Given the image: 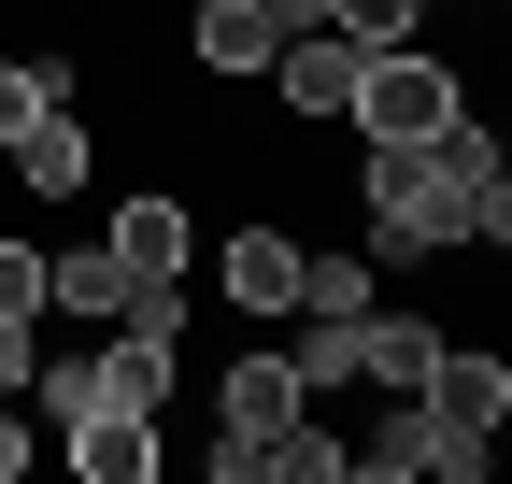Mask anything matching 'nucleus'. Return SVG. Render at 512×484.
Here are the masks:
<instances>
[{
	"label": "nucleus",
	"mask_w": 512,
	"mask_h": 484,
	"mask_svg": "<svg viewBox=\"0 0 512 484\" xmlns=\"http://www.w3.org/2000/svg\"><path fill=\"white\" fill-rule=\"evenodd\" d=\"M441 242H512V171L484 114L427 143H370V257H441Z\"/></svg>",
	"instance_id": "nucleus-1"
},
{
	"label": "nucleus",
	"mask_w": 512,
	"mask_h": 484,
	"mask_svg": "<svg viewBox=\"0 0 512 484\" xmlns=\"http://www.w3.org/2000/svg\"><path fill=\"white\" fill-rule=\"evenodd\" d=\"M456 114H470L456 57H427V43H370V57H356L342 129H370V143H427V129H456Z\"/></svg>",
	"instance_id": "nucleus-2"
},
{
	"label": "nucleus",
	"mask_w": 512,
	"mask_h": 484,
	"mask_svg": "<svg viewBox=\"0 0 512 484\" xmlns=\"http://www.w3.org/2000/svg\"><path fill=\"white\" fill-rule=\"evenodd\" d=\"M413 413H427V428L456 442V470L484 484V456H498V428H512V371H498L484 342H441L427 371H413Z\"/></svg>",
	"instance_id": "nucleus-3"
},
{
	"label": "nucleus",
	"mask_w": 512,
	"mask_h": 484,
	"mask_svg": "<svg viewBox=\"0 0 512 484\" xmlns=\"http://www.w3.org/2000/svg\"><path fill=\"white\" fill-rule=\"evenodd\" d=\"M356 57H370V43H342L328 15H313V29H285V43H271V72H256V86H271L285 114H313V129H342V100H356Z\"/></svg>",
	"instance_id": "nucleus-4"
},
{
	"label": "nucleus",
	"mask_w": 512,
	"mask_h": 484,
	"mask_svg": "<svg viewBox=\"0 0 512 484\" xmlns=\"http://www.w3.org/2000/svg\"><path fill=\"white\" fill-rule=\"evenodd\" d=\"M100 242H114V271H128V285H185V257H200V214H185L171 186H128Z\"/></svg>",
	"instance_id": "nucleus-5"
},
{
	"label": "nucleus",
	"mask_w": 512,
	"mask_h": 484,
	"mask_svg": "<svg viewBox=\"0 0 512 484\" xmlns=\"http://www.w3.org/2000/svg\"><path fill=\"white\" fill-rule=\"evenodd\" d=\"M214 285H228V314H256V328L299 314V242H285L271 214H242V228L214 242Z\"/></svg>",
	"instance_id": "nucleus-6"
},
{
	"label": "nucleus",
	"mask_w": 512,
	"mask_h": 484,
	"mask_svg": "<svg viewBox=\"0 0 512 484\" xmlns=\"http://www.w3.org/2000/svg\"><path fill=\"white\" fill-rule=\"evenodd\" d=\"M271 43H285L271 0H200V15H185V57H200L214 86H256V72H271Z\"/></svg>",
	"instance_id": "nucleus-7"
},
{
	"label": "nucleus",
	"mask_w": 512,
	"mask_h": 484,
	"mask_svg": "<svg viewBox=\"0 0 512 484\" xmlns=\"http://www.w3.org/2000/svg\"><path fill=\"white\" fill-rule=\"evenodd\" d=\"M214 413H228V442H256V456H271V442L299 428V413H313V385L285 371V356H228V385H214Z\"/></svg>",
	"instance_id": "nucleus-8"
},
{
	"label": "nucleus",
	"mask_w": 512,
	"mask_h": 484,
	"mask_svg": "<svg viewBox=\"0 0 512 484\" xmlns=\"http://www.w3.org/2000/svg\"><path fill=\"white\" fill-rule=\"evenodd\" d=\"M342 470H370V484H413V470H441V484H470V470H456V442H441V428H427V413H413V399H399V413H384V428H370V442H342Z\"/></svg>",
	"instance_id": "nucleus-9"
},
{
	"label": "nucleus",
	"mask_w": 512,
	"mask_h": 484,
	"mask_svg": "<svg viewBox=\"0 0 512 484\" xmlns=\"http://www.w3.org/2000/svg\"><path fill=\"white\" fill-rule=\"evenodd\" d=\"M0 157L29 171V200H72V186H86V114H72V100H43V114H29V129L0 143Z\"/></svg>",
	"instance_id": "nucleus-10"
},
{
	"label": "nucleus",
	"mask_w": 512,
	"mask_h": 484,
	"mask_svg": "<svg viewBox=\"0 0 512 484\" xmlns=\"http://www.w3.org/2000/svg\"><path fill=\"white\" fill-rule=\"evenodd\" d=\"M72 442L86 484H157V413H86V428H57Z\"/></svg>",
	"instance_id": "nucleus-11"
},
{
	"label": "nucleus",
	"mask_w": 512,
	"mask_h": 484,
	"mask_svg": "<svg viewBox=\"0 0 512 484\" xmlns=\"http://www.w3.org/2000/svg\"><path fill=\"white\" fill-rule=\"evenodd\" d=\"M114 299H128L114 242H57V257H43V314H100V328H114Z\"/></svg>",
	"instance_id": "nucleus-12"
},
{
	"label": "nucleus",
	"mask_w": 512,
	"mask_h": 484,
	"mask_svg": "<svg viewBox=\"0 0 512 484\" xmlns=\"http://www.w3.org/2000/svg\"><path fill=\"white\" fill-rule=\"evenodd\" d=\"M441 356V314H356V371H384V385H413Z\"/></svg>",
	"instance_id": "nucleus-13"
},
{
	"label": "nucleus",
	"mask_w": 512,
	"mask_h": 484,
	"mask_svg": "<svg viewBox=\"0 0 512 484\" xmlns=\"http://www.w3.org/2000/svg\"><path fill=\"white\" fill-rule=\"evenodd\" d=\"M29 413L43 428H86L100 413V356H29Z\"/></svg>",
	"instance_id": "nucleus-14"
},
{
	"label": "nucleus",
	"mask_w": 512,
	"mask_h": 484,
	"mask_svg": "<svg viewBox=\"0 0 512 484\" xmlns=\"http://www.w3.org/2000/svg\"><path fill=\"white\" fill-rule=\"evenodd\" d=\"M285 371H299L313 399H328V385H356V314H313V342L285 356Z\"/></svg>",
	"instance_id": "nucleus-15"
},
{
	"label": "nucleus",
	"mask_w": 512,
	"mask_h": 484,
	"mask_svg": "<svg viewBox=\"0 0 512 484\" xmlns=\"http://www.w3.org/2000/svg\"><path fill=\"white\" fill-rule=\"evenodd\" d=\"M299 314H370V257H299Z\"/></svg>",
	"instance_id": "nucleus-16"
},
{
	"label": "nucleus",
	"mask_w": 512,
	"mask_h": 484,
	"mask_svg": "<svg viewBox=\"0 0 512 484\" xmlns=\"http://www.w3.org/2000/svg\"><path fill=\"white\" fill-rule=\"evenodd\" d=\"M271 484H342V442H328V428H313V413H299V428L271 442Z\"/></svg>",
	"instance_id": "nucleus-17"
},
{
	"label": "nucleus",
	"mask_w": 512,
	"mask_h": 484,
	"mask_svg": "<svg viewBox=\"0 0 512 484\" xmlns=\"http://www.w3.org/2000/svg\"><path fill=\"white\" fill-rule=\"evenodd\" d=\"M0 314L43 328V242H29V228H0Z\"/></svg>",
	"instance_id": "nucleus-18"
},
{
	"label": "nucleus",
	"mask_w": 512,
	"mask_h": 484,
	"mask_svg": "<svg viewBox=\"0 0 512 484\" xmlns=\"http://www.w3.org/2000/svg\"><path fill=\"white\" fill-rule=\"evenodd\" d=\"M413 15H427V0H328L342 43H413Z\"/></svg>",
	"instance_id": "nucleus-19"
},
{
	"label": "nucleus",
	"mask_w": 512,
	"mask_h": 484,
	"mask_svg": "<svg viewBox=\"0 0 512 484\" xmlns=\"http://www.w3.org/2000/svg\"><path fill=\"white\" fill-rule=\"evenodd\" d=\"M29 356H43V328H29V314H0V399L29 385Z\"/></svg>",
	"instance_id": "nucleus-20"
},
{
	"label": "nucleus",
	"mask_w": 512,
	"mask_h": 484,
	"mask_svg": "<svg viewBox=\"0 0 512 484\" xmlns=\"http://www.w3.org/2000/svg\"><path fill=\"white\" fill-rule=\"evenodd\" d=\"M29 114H43V100H29V57H0V143L29 129Z\"/></svg>",
	"instance_id": "nucleus-21"
},
{
	"label": "nucleus",
	"mask_w": 512,
	"mask_h": 484,
	"mask_svg": "<svg viewBox=\"0 0 512 484\" xmlns=\"http://www.w3.org/2000/svg\"><path fill=\"white\" fill-rule=\"evenodd\" d=\"M29 470V413H0V484H15Z\"/></svg>",
	"instance_id": "nucleus-22"
},
{
	"label": "nucleus",
	"mask_w": 512,
	"mask_h": 484,
	"mask_svg": "<svg viewBox=\"0 0 512 484\" xmlns=\"http://www.w3.org/2000/svg\"><path fill=\"white\" fill-rule=\"evenodd\" d=\"M271 15H285V29H313V15H328V0H271Z\"/></svg>",
	"instance_id": "nucleus-23"
}]
</instances>
